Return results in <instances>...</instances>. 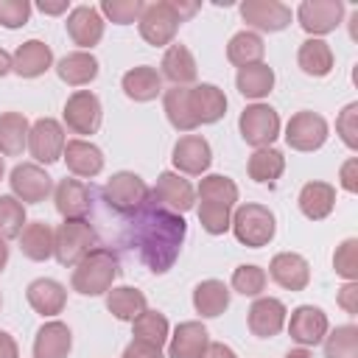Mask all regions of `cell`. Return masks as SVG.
Returning a JSON list of instances; mask_svg holds the SVG:
<instances>
[{
	"label": "cell",
	"mask_w": 358,
	"mask_h": 358,
	"mask_svg": "<svg viewBox=\"0 0 358 358\" xmlns=\"http://www.w3.org/2000/svg\"><path fill=\"white\" fill-rule=\"evenodd\" d=\"M185 235H187L185 218L154 204L151 196H148V204L137 215H131L129 241L137 249L140 260L154 274H165L176 263L182 243H185Z\"/></svg>",
	"instance_id": "1"
},
{
	"label": "cell",
	"mask_w": 358,
	"mask_h": 358,
	"mask_svg": "<svg viewBox=\"0 0 358 358\" xmlns=\"http://www.w3.org/2000/svg\"><path fill=\"white\" fill-rule=\"evenodd\" d=\"M199 11L196 3H173V0H157V3H148L143 6L140 11V20H137V28H140V36L154 45V48H165V45H173V36L179 31V25L193 17Z\"/></svg>",
	"instance_id": "2"
},
{
	"label": "cell",
	"mask_w": 358,
	"mask_h": 358,
	"mask_svg": "<svg viewBox=\"0 0 358 358\" xmlns=\"http://www.w3.org/2000/svg\"><path fill=\"white\" fill-rule=\"evenodd\" d=\"M120 274V260L109 246H95L90 249L76 266H73V277L70 285L76 294L81 296H101L112 288V282Z\"/></svg>",
	"instance_id": "3"
},
{
	"label": "cell",
	"mask_w": 358,
	"mask_h": 358,
	"mask_svg": "<svg viewBox=\"0 0 358 358\" xmlns=\"http://www.w3.org/2000/svg\"><path fill=\"white\" fill-rule=\"evenodd\" d=\"M229 229L235 232L238 243H243V246H249V249H260V246H268V243L274 241L277 218H274V213H271L266 204L246 201V204H241V207L232 213Z\"/></svg>",
	"instance_id": "4"
},
{
	"label": "cell",
	"mask_w": 358,
	"mask_h": 358,
	"mask_svg": "<svg viewBox=\"0 0 358 358\" xmlns=\"http://www.w3.org/2000/svg\"><path fill=\"white\" fill-rule=\"evenodd\" d=\"M95 246L98 235L87 218H64L59 229H53V257L59 260V266L73 268Z\"/></svg>",
	"instance_id": "5"
},
{
	"label": "cell",
	"mask_w": 358,
	"mask_h": 358,
	"mask_svg": "<svg viewBox=\"0 0 358 358\" xmlns=\"http://www.w3.org/2000/svg\"><path fill=\"white\" fill-rule=\"evenodd\" d=\"M148 196H151L148 185L134 171H117L103 185V201H106V207L115 210V213H120V215H129V218L137 215L148 204Z\"/></svg>",
	"instance_id": "6"
},
{
	"label": "cell",
	"mask_w": 358,
	"mask_h": 358,
	"mask_svg": "<svg viewBox=\"0 0 358 358\" xmlns=\"http://www.w3.org/2000/svg\"><path fill=\"white\" fill-rule=\"evenodd\" d=\"M238 129L243 143L255 148H268L280 137V115L268 103H249L238 117Z\"/></svg>",
	"instance_id": "7"
},
{
	"label": "cell",
	"mask_w": 358,
	"mask_h": 358,
	"mask_svg": "<svg viewBox=\"0 0 358 358\" xmlns=\"http://www.w3.org/2000/svg\"><path fill=\"white\" fill-rule=\"evenodd\" d=\"M8 185H11V196L22 204H39L45 201L50 193H53V179L50 173L36 165V162H20L11 168V176H8Z\"/></svg>",
	"instance_id": "8"
},
{
	"label": "cell",
	"mask_w": 358,
	"mask_h": 358,
	"mask_svg": "<svg viewBox=\"0 0 358 358\" xmlns=\"http://www.w3.org/2000/svg\"><path fill=\"white\" fill-rule=\"evenodd\" d=\"M67 129L73 134H95L101 129L103 120V106L101 98L90 90H76L67 101H64V112H62Z\"/></svg>",
	"instance_id": "9"
},
{
	"label": "cell",
	"mask_w": 358,
	"mask_h": 358,
	"mask_svg": "<svg viewBox=\"0 0 358 358\" xmlns=\"http://www.w3.org/2000/svg\"><path fill=\"white\" fill-rule=\"evenodd\" d=\"M327 134H330L327 120L310 109L291 115V120L285 123V143L294 151H316L327 143Z\"/></svg>",
	"instance_id": "10"
},
{
	"label": "cell",
	"mask_w": 358,
	"mask_h": 358,
	"mask_svg": "<svg viewBox=\"0 0 358 358\" xmlns=\"http://www.w3.org/2000/svg\"><path fill=\"white\" fill-rule=\"evenodd\" d=\"M296 20L305 34L313 39L336 31L344 20V3L341 0H302L296 8Z\"/></svg>",
	"instance_id": "11"
},
{
	"label": "cell",
	"mask_w": 358,
	"mask_h": 358,
	"mask_svg": "<svg viewBox=\"0 0 358 358\" xmlns=\"http://www.w3.org/2000/svg\"><path fill=\"white\" fill-rule=\"evenodd\" d=\"M64 143H67L64 129H62V123L53 120V117H39V120L31 126V131H28V151H31V157L36 159V165H39V162H42V165H50V162L62 159Z\"/></svg>",
	"instance_id": "12"
},
{
	"label": "cell",
	"mask_w": 358,
	"mask_h": 358,
	"mask_svg": "<svg viewBox=\"0 0 358 358\" xmlns=\"http://www.w3.org/2000/svg\"><path fill=\"white\" fill-rule=\"evenodd\" d=\"M151 201L165 207V210H171V213H176V215H182L196 204V190L182 173L162 171L157 176V185L151 187Z\"/></svg>",
	"instance_id": "13"
},
{
	"label": "cell",
	"mask_w": 358,
	"mask_h": 358,
	"mask_svg": "<svg viewBox=\"0 0 358 358\" xmlns=\"http://www.w3.org/2000/svg\"><path fill=\"white\" fill-rule=\"evenodd\" d=\"M330 330V322H327V313L316 305H299L291 310V319H288V336L299 344V347H316L322 344V338L327 336Z\"/></svg>",
	"instance_id": "14"
},
{
	"label": "cell",
	"mask_w": 358,
	"mask_h": 358,
	"mask_svg": "<svg viewBox=\"0 0 358 358\" xmlns=\"http://www.w3.org/2000/svg\"><path fill=\"white\" fill-rule=\"evenodd\" d=\"M241 17L255 31L277 34L291 25V8L280 0H246L241 3Z\"/></svg>",
	"instance_id": "15"
},
{
	"label": "cell",
	"mask_w": 358,
	"mask_h": 358,
	"mask_svg": "<svg viewBox=\"0 0 358 358\" xmlns=\"http://www.w3.org/2000/svg\"><path fill=\"white\" fill-rule=\"evenodd\" d=\"M171 159H173V168L179 173L201 176L213 162V148L201 134H185V137L176 140V145L171 151Z\"/></svg>",
	"instance_id": "16"
},
{
	"label": "cell",
	"mask_w": 358,
	"mask_h": 358,
	"mask_svg": "<svg viewBox=\"0 0 358 358\" xmlns=\"http://www.w3.org/2000/svg\"><path fill=\"white\" fill-rule=\"evenodd\" d=\"M67 36L73 39V45H78L81 50L95 48L103 39V17L95 6H76L67 14Z\"/></svg>",
	"instance_id": "17"
},
{
	"label": "cell",
	"mask_w": 358,
	"mask_h": 358,
	"mask_svg": "<svg viewBox=\"0 0 358 358\" xmlns=\"http://www.w3.org/2000/svg\"><path fill=\"white\" fill-rule=\"evenodd\" d=\"M53 201L62 218H87L92 210V190L76 176H64L53 187Z\"/></svg>",
	"instance_id": "18"
},
{
	"label": "cell",
	"mask_w": 358,
	"mask_h": 358,
	"mask_svg": "<svg viewBox=\"0 0 358 358\" xmlns=\"http://www.w3.org/2000/svg\"><path fill=\"white\" fill-rule=\"evenodd\" d=\"M285 316H288V310H285V305L280 299H274V296H257L252 302V308L246 310V324H249L252 336L271 338V336H277L285 327Z\"/></svg>",
	"instance_id": "19"
},
{
	"label": "cell",
	"mask_w": 358,
	"mask_h": 358,
	"mask_svg": "<svg viewBox=\"0 0 358 358\" xmlns=\"http://www.w3.org/2000/svg\"><path fill=\"white\" fill-rule=\"evenodd\" d=\"M268 277L285 291H305L310 282V266L296 252H280L268 263Z\"/></svg>",
	"instance_id": "20"
},
{
	"label": "cell",
	"mask_w": 358,
	"mask_h": 358,
	"mask_svg": "<svg viewBox=\"0 0 358 358\" xmlns=\"http://www.w3.org/2000/svg\"><path fill=\"white\" fill-rule=\"evenodd\" d=\"M64 165L76 179H92L103 171V151L90 140H67L64 143Z\"/></svg>",
	"instance_id": "21"
},
{
	"label": "cell",
	"mask_w": 358,
	"mask_h": 358,
	"mask_svg": "<svg viewBox=\"0 0 358 358\" xmlns=\"http://www.w3.org/2000/svg\"><path fill=\"white\" fill-rule=\"evenodd\" d=\"M53 64V50L42 42V39H28L22 42L14 56H11V70L20 78H39L42 73H48Z\"/></svg>",
	"instance_id": "22"
},
{
	"label": "cell",
	"mask_w": 358,
	"mask_h": 358,
	"mask_svg": "<svg viewBox=\"0 0 358 358\" xmlns=\"http://www.w3.org/2000/svg\"><path fill=\"white\" fill-rule=\"evenodd\" d=\"M25 299H28V305H31L39 316H56V313H62L64 305H67V288H64L59 280L39 277V280L28 282Z\"/></svg>",
	"instance_id": "23"
},
{
	"label": "cell",
	"mask_w": 358,
	"mask_h": 358,
	"mask_svg": "<svg viewBox=\"0 0 358 358\" xmlns=\"http://www.w3.org/2000/svg\"><path fill=\"white\" fill-rule=\"evenodd\" d=\"M168 338V358H201L210 344V333L201 322H182Z\"/></svg>",
	"instance_id": "24"
},
{
	"label": "cell",
	"mask_w": 358,
	"mask_h": 358,
	"mask_svg": "<svg viewBox=\"0 0 358 358\" xmlns=\"http://www.w3.org/2000/svg\"><path fill=\"white\" fill-rule=\"evenodd\" d=\"M162 73L159 76H165L173 87H187V84H193L196 81V76H199V67H196V59H193V53H190V48L187 45H182V42H173V45H168V50H165V56H162Z\"/></svg>",
	"instance_id": "25"
},
{
	"label": "cell",
	"mask_w": 358,
	"mask_h": 358,
	"mask_svg": "<svg viewBox=\"0 0 358 358\" xmlns=\"http://www.w3.org/2000/svg\"><path fill=\"white\" fill-rule=\"evenodd\" d=\"M73 347V333L64 322L53 319V322H45L39 330H36V338H34V358H67Z\"/></svg>",
	"instance_id": "26"
},
{
	"label": "cell",
	"mask_w": 358,
	"mask_h": 358,
	"mask_svg": "<svg viewBox=\"0 0 358 358\" xmlns=\"http://www.w3.org/2000/svg\"><path fill=\"white\" fill-rule=\"evenodd\" d=\"M126 98L137 101V103H145V101H154L159 92H162V76L157 67L151 64H140V67H131L123 73V81H120Z\"/></svg>",
	"instance_id": "27"
},
{
	"label": "cell",
	"mask_w": 358,
	"mask_h": 358,
	"mask_svg": "<svg viewBox=\"0 0 358 358\" xmlns=\"http://www.w3.org/2000/svg\"><path fill=\"white\" fill-rule=\"evenodd\" d=\"M190 109L196 123H218L227 112V95L215 84H196L190 87Z\"/></svg>",
	"instance_id": "28"
},
{
	"label": "cell",
	"mask_w": 358,
	"mask_h": 358,
	"mask_svg": "<svg viewBox=\"0 0 358 358\" xmlns=\"http://www.w3.org/2000/svg\"><path fill=\"white\" fill-rule=\"evenodd\" d=\"M56 76L70 87H84L98 78V59L90 50H73L56 62Z\"/></svg>",
	"instance_id": "29"
},
{
	"label": "cell",
	"mask_w": 358,
	"mask_h": 358,
	"mask_svg": "<svg viewBox=\"0 0 358 358\" xmlns=\"http://www.w3.org/2000/svg\"><path fill=\"white\" fill-rule=\"evenodd\" d=\"M299 210L310 221H322L336 207V187L330 182H305L299 190Z\"/></svg>",
	"instance_id": "30"
},
{
	"label": "cell",
	"mask_w": 358,
	"mask_h": 358,
	"mask_svg": "<svg viewBox=\"0 0 358 358\" xmlns=\"http://www.w3.org/2000/svg\"><path fill=\"white\" fill-rule=\"evenodd\" d=\"M193 308L201 319H215L229 308V288L221 280H201L193 288Z\"/></svg>",
	"instance_id": "31"
},
{
	"label": "cell",
	"mask_w": 358,
	"mask_h": 358,
	"mask_svg": "<svg viewBox=\"0 0 358 358\" xmlns=\"http://www.w3.org/2000/svg\"><path fill=\"white\" fill-rule=\"evenodd\" d=\"M296 64L305 76H313V78H324L330 76L333 70V50L324 39H305L296 50Z\"/></svg>",
	"instance_id": "32"
},
{
	"label": "cell",
	"mask_w": 358,
	"mask_h": 358,
	"mask_svg": "<svg viewBox=\"0 0 358 358\" xmlns=\"http://www.w3.org/2000/svg\"><path fill=\"white\" fill-rule=\"evenodd\" d=\"M28 117L22 112H3L0 115V154L20 157L28 148Z\"/></svg>",
	"instance_id": "33"
},
{
	"label": "cell",
	"mask_w": 358,
	"mask_h": 358,
	"mask_svg": "<svg viewBox=\"0 0 358 358\" xmlns=\"http://www.w3.org/2000/svg\"><path fill=\"white\" fill-rule=\"evenodd\" d=\"M235 87H238V92H241L243 98H252V101L260 103V98H266V95L274 90V70H271L268 64H263V62L246 64V67L238 70Z\"/></svg>",
	"instance_id": "34"
},
{
	"label": "cell",
	"mask_w": 358,
	"mask_h": 358,
	"mask_svg": "<svg viewBox=\"0 0 358 358\" xmlns=\"http://www.w3.org/2000/svg\"><path fill=\"white\" fill-rule=\"evenodd\" d=\"M20 252L28 260H36V263L53 257V229H50V224L28 221L20 232Z\"/></svg>",
	"instance_id": "35"
},
{
	"label": "cell",
	"mask_w": 358,
	"mask_h": 358,
	"mask_svg": "<svg viewBox=\"0 0 358 358\" xmlns=\"http://www.w3.org/2000/svg\"><path fill=\"white\" fill-rule=\"evenodd\" d=\"M145 308H148L145 294L131 285H117L106 291V310L120 322H134Z\"/></svg>",
	"instance_id": "36"
},
{
	"label": "cell",
	"mask_w": 358,
	"mask_h": 358,
	"mask_svg": "<svg viewBox=\"0 0 358 358\" xmlns=\"http://www.w3.org/2000/svg\"><path fill=\"white\" fill-rule=\"evenodd\" d=\"M162 106L168 115V123L176 131H193L199 123L190 109V87H171L162 92Z\"/></svg>",
	"instance_id": "37"
},
{
	"label": "cell",
	"mask_w": 358,
	"mask_h": 358,
	"mask_svg": "<svg viewBox=\"0 0 358 358\" xmlns=\"http://www.w3.org/2000/svg\"><path fill=\"white\" fill-rule=\"evenodd\" d=\"M282 171H285V157H282V151H277V148H255V154L249 157V162H246V173H249V179L252 182H257V185H271V182H277L280 176H282Z\"/></svg>",
	"instance_id": "38"
},
{
	"label": "cell",
	"mask_w": 358,
	"mask_h": 358,
	"mask_svg": "<svg viewBox=\"0 0 358 358\" xmlns=\"http://www.w3.org/2000/svg\"><path fill=\"white\" fill-rule=\"evenodd\" d=\"M263 53H266V45L260 39V34L255 31H238L229 42H227V59L241 70L246 64H257L263 62Z\"/></svg>",
	"instance_id": "39"
},
{
	"label": "cell",
	"mask_w": 358,
	"mask_h": 358,
	"mask_svg": "<svg viewBox=\"0 0 358 358\" xmlns=\"http://www.w3.org/2000/svg\"><path fill=\"white\" fill-rule=\"evenodd\" d=\"M196 196H199V201H215V204H224L232 210V204L238 201V185L224 173H210L199 182Z\"/></svg>",
	"instance_id": "40"
},
{
	"label": "cell",
	"mask_w": 358,
	"mask_h": 358,
	"mask_svg": "<svg viewBox=\"0 0 358 358\" xmlns=\"http://www.w3.org/2000/svg\"><path fill=\"white\" fill-rule=\"evenodd\" d=\"M131 327H134V338L137 341H145V344H154V347H162L168 341V336H171L168 319L162 313H157V310H148V308L131 322Z\"/></svg>",
	"instance_id": "41"
},
{
	"label": "cell",
	"mask_w": 358,
	"mask_h": 358,
	"mask_svg": "<svg viewBox=\"0 0 358 358\" xmlns=\"http://www.w3.org/2000/svg\"><path fill=\"white\" fill-rule=\"evenodd\" d=\"M324 341V358H358V327L355 324H338L336 330H327Z\"/></svg>",
	"instance_id": "42"
},
{
	"label": "cell",
	"mask_w": 358,
	"mask_h": 358,
	"mask_svg": "<svg viewBox=\"0 0 358 358\" xmlns=\"http://www.w3.org/2000/svg\"><path fill=\"white\" fill-rule=\"evenodd\" d=\"M25 204L17 201L14 196H0V238L11 241L20 238L22 227H25Z\"/></svg>",
	"instance_id": "43"
},
{
	"label": "cell",
	"mask_w": 358,
	"mask_h": 358,
	"mask_svg": "<svg viewBox=\"0 0 358 358\" xmlns=\"http://www.w3.org/2000/svg\"><path fill=\"white\" fill-rule=\"evenodd\" d=\"M266 271L255 263H241L235 271H232V291L243 294V296H260L263 288H266Z\"/></svg>",
	"instance_id": "44"
},
{
	"label": "cell",
	"mask_w": 358,
	"mask_h": 358,
	"mask_svg": "<svg viewBox=\"0 0 358 358\" xmlns=\"http://www.w3.org/2000/svg\"><path fill=\"white\" fill-rule=\"evenodd\" d=\"M229 221H232L229 207L215 204V201H199V224H201L204 232H210V235H224V232L229 229Z\"/></svg>",
	"instance_id": "45"
},
{
	"label": "cell",
	"mask_w": 358,
	"mask_h": 358,
	"mask_svg": "<svg viewBox=\"0 0 358 358\" xmlns=\"http://www.w3.org/2000/svg\"><path fill=\"white\" fill-rule=\"evenodd\" d=\"M98 11H101L106 20H112L115 25H131V22L140 20L143 3H140V0H103Z\"/></svg>",
	"instance_id": "46"
},
{
	"label": "cell",
	"mask_w": 358,
	"mask_h": 358,
	"mask_svg": "<svg viewBox=\"0 0 358 358\" xmlns=\"http://www.w3.org/2000/svg\"><path fill=\"white\" fill-rule=\"evenodd\" d=\"M333 268L336 274H341L347 282H352L358 277V241L355 238H347L336 246V255H333Z\"/></svg>",
	"instance_id": "47"
},
{
	"label": "cell",
	"mask_w": 358,
	"mask_h": 358,
	"mask_svg": "<svg viewBox=\"0 0 358 358\" xmlns=\"http://www.w3.org/2000/svg\"><path fill=\"white\" fill-rule=\"evenodd\" d=\"M336 131H338L341 143H344L350 151L358 148V103H355V101L347 103V106L338 112V117H336Z\"/></svg>",
	"instance_id": "48"
},
{
	"label": "cell",
	"mask_w": 358,
	"mask_h": 358,
	"mask_svg": "<svg viewBox=\"0 0 358 358\" xmlns=\"http://www.w3.org/2000/svg\"><path fill=\"white\" fill-rule=\"evenodd\" d=\"M31 17L28 0H0V25L3 28H22Z\"/></svg>",
	"instance_id": "49"
},
{
	"label": "cell",
	"mask_w": 358,
	"mask_h": 358,
	"mask_svg": "<svg viewBox=\"0 0 358 358\" xmlns=\"http://www.w3.org/2000/svg\"><path fill=\"white\" fill-rule=\"evenodd\" d=\"M123 358H165V355H162V347H154V344H145V341L134 338L131 344H126Z\"/></svg>",
	"instance_id": "50"
},
{
	"label": "cell",
	"mask_w": 358,
	"mask_h": 358,
	"mask_svg": "<svg viewBox=\"0 0 358 358\" xmlns=\"http://www.w3.org/2000/svg\"><path fill=\"white\" fill-rule=\"evenodd\" d=\"M336 302H338L347 313H358V282H355V280H352V282H344V285L338 288Z\"/></svg>",
	"instance_id": "51"
},
{
	"label": "cell",
	"mask_w": 358,
	"mask_h": 358,
	"mask_svg": "<svg viewBox=\"0 0 358 358\" xmlns=\"http://www.w3.org/2000/svg\"><path fill=\"white\" fill-rule=\"evenodd\" d=\"M341 187L347 190V193H358V159L355 157H350L344 165H341Z\"/></svg>",
	"instance_id": "52"
},
{
	"label": "cell",
	"mask_w": 358,
	"mask_h": 358,
	"mask_svg": "<svg viewBox=\"0 0 358 358\" xmlns=\"http://www.w3.org/2000/svg\"><path fill=\"white\" fill-rule=\"evenodd\" d=\"M0 358H20V347L11 333L0 330Z\"/></svg>",
	"instance_id": "53"
},
{
	"label": "cell",
	"mask_w": 358,
	"mask_h": 358,
	"mask_svg": "<svg viewBox=\"0 0 358 358\" xmlns=\"http://www.w3.org/2000/svg\"><path fill=\"white\" fill-rule=\"evenodd\" d=\"M201 358H238V355H235V350H232V347H227L224 341H210Z\"/></svg>",
	"instance_id": "54"
},
{
	"label": "cell",
	"mask_w": 358,
	"mask_h": 358,
	"mask_svg": "<svg viewBox=\"0 0 358 358\" xmlns=\"http://www.w3.org/2000/svg\"><path fill=\"white\" fill-rule=\"evenodd\" d=\"M36 8L42 14H64L67 11V0H59V3H48V0H39Z\"/></svg>",
	"instance_id": "55"
},
{
	"label": "cell",
	"mask_w": 358,
	"mask_h": 358,
	"mask_svg": "<svg viewBox=\"0 0 358 358\" xmlns=\"http://www.w3.org/2000/svg\"><path fill=\"white\" fill-rule=\"evenodd\" d=\"M8 73H11V56L0 48V78H3V76H8Z\"/></svg>",
	"instance_id": "56"
},
{
	"label": "cell",
	"mask_w": 358,
	"mask_h": 358,
	"mask_svg": "<svg viewBox=\"0 0 358 358\" xmlns=\"http://www.w3.org/2000/svg\"><path fill=\"white\" fill-rule=\"evenodd\" d=\"M285 358H313V355L308 352V347H296V350H288Z\"/></svg>",
	"instance_id": "57"
},
{
	"label": "cell",
	"mask_w": 358,
	"mask_h": 358,
	"mask_svg": "<svg viewBox=\"0 0 358 358\" xmlns=\"http://www.w3.org/2000/svg\"><path fill=\"white\" fill-rule=\"evenodd\" d=\"M6 263H8V243L0 238V271L6 268Z\"/></svg>",
	"instance_id": "58"
},
{
	"label": "cell",
	"mask_w": 358,
	"mask_h": 358,
	"mask_svg": "<svg viewBox=\"0 0 358 358\" xmlns=\"http://www.w3.org/2000/svg\"><path fill=\"white\" fill-rule=\"evenodd\" d=\"M0 179H3V157H0Z\"/></svg>",
	"instance_id": "59"
},
{
	"label": "cell",
	"mask_w": 358,
	"mask_h": 358,
	"mask_svg": "<svg viewBox=\"0 0 358 358\" xmlns=\"http://www.w3.org/2000/svg\"><path fill=\"white\" fill-rule=\"evenodd\" d=\"M0 305H3V299H0Z\"/></svg>",
	"instance_id": "60"
}]
</instances>
